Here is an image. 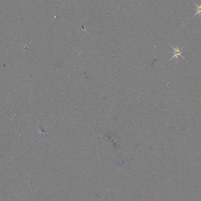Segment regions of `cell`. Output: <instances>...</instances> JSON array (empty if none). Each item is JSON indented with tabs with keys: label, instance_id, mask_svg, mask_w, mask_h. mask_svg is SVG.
<instances>
[{
	"label": "cell",
	"instance_id": "cell-1",
	"mask_svg": "<svg viewBox=\"0 0 201 201\" xmlns=\"http://www.w3.org/2000/svg\"><path fill=\"white\" fill-rule=\"evenodd\" d=\"M171 47L173 49V51H173V54H174V55L172 57V58L169 59V61H171L172 59H174V58H177V59L179 57H181L183 59H185L184 57L182 55V54L185 52L184 50L183 49V48H179L178 47H177V48L174 47L172 46H171Z\"/></svg>",
	"mask_w": 201,
	"mask_h": 201
},
{
	"label": "cell",
	"instance_id": "cell-2",
	"mask_svg": "<svg viewBox=\"0 0 201 201\" xmlns=\"http://www.w3.org/2000/svg\"><path fill=\"white\" fill-rule=\"evenodd\" d=\"M195 6L196 7V12L194 14V15L193 16V17H194L196 15H200L201 14V5H197L195 3Z\"/></svg>",
	"mask_w": 201,
	"mask_h": 201
}]
</instances>
